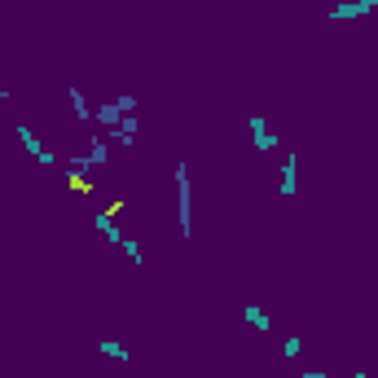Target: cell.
Returning <instances> with one entry per match:
<instances>
[{
  "mask_svg": "<svg viewBox=\"0 0 378 378\" xmlns=\"http://www.w3.org/2000/svg\"><path fill=\"white\" fill-rule=\"evenodd\" d=\"M119 251L128 255V264H137V269L145 264V255H141V242H137V238H123V242H119Z\"/></svg>",
  "mask_w": 378,
  "mask_h": 378,
  "instance_id": "13",
  "label": "cell"
},
{
  "mask_svg": "<svg viewBox=\"0 0 378 378\" xmlns=\"http://www.w3.org/2000/svg\"><path fill=\"white\" fill-rule=\"evenodd\" d=\"M299 378H330V370H304Z\"/></svg>",
  "mask_w": 378,
  "mask_h": 378,
  "instance_id": "16",
  "label": "cell"
},
{
  "mask_svg": "<svg viewBox=\"0 0 378 378\" xmlns=\"http://www.w3.org/2000/svg\"><path fill=\"white\" fill-rule=\"evenodd\" d=\"M352 378H370V374H365V370H356V374H352Z\"/></svg>",
  "mask_w": 378,
  "mask_h": 378,
  "instance_id": "18",
  "label": "cell"
},
{
  "mask_svg": "<svg viewBox=\"0 0 378 378\" xmlns=\"http://www.w3.org/2000/svg\"><path fill=\"white\" fill-rule=\"evenodd\" d=\"M110 150H114V145H110L106 137H93V141H88V163H93V168H106Z\"/></svg>",
  "mask_w": 378,
  "mask_h": 378,
  "instance_id": "10",
  "label": "cell"
},
{
  "mask_svg": "<svg viewBox=\"0 0 378 378\" xmlns=\"http://www.w3.org/2000/svg\"><path fill=\"white\" fill-rule=\"evenodd\" d=\"M123 114H137V97H119V102H106V106H93V123H102L106 133L114 123L123 119Z\"/></svg>",
  "mask_w": 378,
  "mask_h": 378,
  "instance_id": "4",
  "label": "cell"
},
{
  "mask_svg": "<svg viewBox=\"0 0 378 378\" xmlns=\"http://www.w3.org/2000/svg\"><path fill=\"white\" fill-rule=\"evenodd\" d=\"M67 102H71V110H75V119H84V123H88V119H93V106H88V102H84V93H79V88H75V84H71V88H67Z\"/></svg>",
  "mask_w": 378,
  "mask_h": 378,
  "instance_id": "12",
  "label": "cell"
},
{
  "mask_svg": "<svg viewBox=\"0 0 378 378\" xmlns=\"http://www.w3.org/2000/svg\"><path fill=\"white\" fill-rule=\"evenodd\" d=\"M137 133H141V119H137V114H123V119L106 133V141L114 145V150H133V145H137Z\"/></svg>",
  "mask_w": 378,
  "mask_h": 378,
  "instance_id": "5",
  "label": "cell"
},
{
  "mask_svg": "<svg viewBox=\"0 0 378 378\" xmlns=\"http://www.w3.org/2000/svg\"><path fill=\"white\" fill-rule=\"evenodd\" d=\"M370 9H378V0H339V5H330V22H356Z\"/></svg>",
  "mask_w": 378,
  "mask_h": 378,
  "instance_id": "7",
  "label": "cell"
},
{
  "mask_svg": "<svg viewBox=\"0 0 378 378\" xmlns=\"http://www.w3.org/2000/svg\"><path fill=\"white\" fill-rule=\"evenodd\" d=\"M246 133H251V145H255V154H277L282 150V137L269 128V119H259V114H251L246 119Z\"/></svg>",
  "mask_w": 378,
  "mask_h": 378,
  "instance_id": "2",
  "label": "cell"
},
{
  "mask_svg": "<svg viewBox=\"0 0 378 378\" xmlns=\"http://www.w3.org/2000/svg\"><path fill=\"white\" fill-rule=\"evenodd\" d=\"M13 137L22 141V150L36 158L40 168H58V154H48V150H44V141L36 137V128H31V123H13Z\"/></svg>",
  "mask_w": 378,
  "mask_h": 378,
  "instance_id": "3",
  "label": "cell"
},
{
  "mask_svg": "<svg viewBox=\"0 0 378 378\" xmlns=\"http://www.w3.org/2000/svg\"><path fill=\"white\" fill-rule=\"evenodd\" d=\"M9 97H13V93H9V84H0V106H9Z\"/></svg>",
  "mask_w": 378,
  "mask_h": 378,
  "instance_id": "17",
  "label": "cell"
},
{
  "mask_svg": "<svg viewBox=\"0 0 378 378\" xmlns=\"http://www.w3.org/2000/svg\"><path fill=\"white\" fill-rule=\"evenodd\" d=\"M299 352H304V335H290V339L282 343V356H286V360H299Z\"/></svg>",
  "mask_w": 378,
  "mask_h": 378,
  "instance_id": "14",
  "label": "cell"
},
{
  "mask_svg": "<svg viewBox=\"0 0 378 378\" xmlns=\"http://www.w3.org/2000/svg\"><path fill=\"white\" fill-rule=\"evenodd\" d=\"M295 180H299V172H295V154H286L282 172H277V194H282V198H295Z\"/></svg>",
  "mask_w": 378,
  "mask_h": 378,
  "instance_id": "8",
  "label": "cell"
},
{
  "mask_svg": "<svg viewBox=\"0 0 378 378\" xmlns=\"http://www.w3.org/2000/svg\"><path fill=\"white\" fill-rule=\"evenodd\" d=\"M97 348H102V356L119 360V365H128V360H133V352H128V348H123L119 339H102V343H97Z\"/></svg>",
  "mask_w": 378,
  "mask_h": 378,
  "instance_id": "11",
  "label": "cell"
},
{
  "mask_svg": "<svg viewBox=\"0 0 378 378\" xmlns=\"http://www.w3.org/2000/svg\"><path fill=\"white\" fill-rule=\"evenodd\" d=\"M242 321L251 325V330H259V335H264V330H273V317H269V312L259 308V304H246V308H242Z\"/></svg>",
  "mask_w": 378,
  "mask_h": 378,
  "instance_id": "9",
  "label": "cell"
},
{
  "mask_svg": "<svg viewBox=\"0 0 378 378\" xmlns=\"http://www.w3.org/2000/svg\"><path fill=\"white\" fill-rule=\"evenodd\" d=\"M67 185L79 189V194H93V185H88V176H84V172H67Z\"/></svg>",
  "mask_w": 378,
  "mask_h": 378,
  "instance_id": "15",
  "label": "cell"
},
{
  "mask_svg": "<svg viewBox=\"0 0 378 378\" xmlns=\"http://www.w3.org/2000/svg\"><path fill=\"white\" fill-rule=\"evenodd\" d=\"M119 211H123V198H119V203H110L106 211H97V216H93V229H97V234H102L106 242H114V246L123 242V234L114 229V220H119Z\"/></svg>",
  "mask_w": 378,
  "mask_h": 378,
  "instance_id": "6",
  "label": "cell"
},
{
  "mask_svg": "<svg viewBox=\"0 0 378 378\" xmlns=\"http://www.w3.org/2000/svg\"><path fill=\"white\" fill-rule=\"evenodd\" d=\"M172 180H176V224H180V238L189 242V163L185 158L172 168Z\"/></svg>",
  "mask_w": 378,
  "mask_h": 378,
  "instance_id": "1",
  "label": "cell"
}]
</instances>
